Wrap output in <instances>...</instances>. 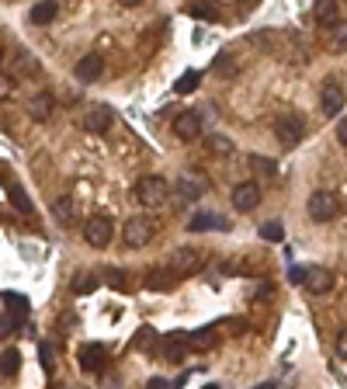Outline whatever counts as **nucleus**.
Instances as JSON below:
<instances>
[{"label":"nucleus","instance_id":"1","mask_svg":"<svg viewBox=\"0 0 347 389\" xmlns=\"http://www.w3.org/2000/svg\"><path fill=\"white\" fill-rule=\"evenodd\" d=\"M135 202H142L146 209H160L167 202V181L164 177H139L135 181Z\"/></svg>","mask_w":347,"mask_h":389},{"label":"nucleus","instance_id":"2","mask_svg":"<svg viewBox=\"0 0 347 389\" xmlns=\"http://www.w3.org/2000/svg\"><path fill=\"white\" fill-rule=\"evenodd\" d=\"M305 209H309V216L316 219V222H330V219L341 216V198L334 191H312Z\"/></svg>","mask_w":347,"mask_h":389},{"label":"nucleus","instance_id":"3","mask_svg":"<svg viewBox=\"0 0 347 389\" xmlns=\"http://www.w3.org/2000/svg\"><path fill=\"white\" fill-rule=\"evenodd\" d=\"M153 233H157V222L146 216H132L126 222V233H122V240H126V247H146L150 240H153Z\"/></svg>","mask_w":347,"mask_h":389},{"label":"nucleus","instance_id":"4","mask_svg":"<svg viewBox=\"0 0 347 389\" xmlns=\"http://www.w3.org/2000/svg\"><path fill=\"white\" fill-rule=\"evenodd\" d=\"M274 136H278V143L281 146H299L303 143V136H305V122L299 119V115H278L274 119Z\"/></svg>","mask_w":347,"mask_h":389},{"label":"nucleus","instance_id":"5","mask_svg":"<svg viewBox=\"0 0 347 389\" xmlns=\"http://www.w3.org/2000/svg\"><path fill=\"white\" fill-rule=\"evenodd\" d=\"M205 261H209V258H205L202 251H195V247H181V251L174 254L171 268L181 275V278H184V275H198V271L205 268Z\"/></svg>","mask_w":347,"mask_h":389},{"label":"nucleus","instance_id":"6","mask_svg":"<svg viewBox=\"0 0 347 389\" xmlns=\"http://www.w3.org/2000/svg\"><path fill=\"white\" fill-rule=\"evenodd\" d=\"M341 108H344V90L337 87V80H327L319 87V112L327 119H334V115H341Z\"/></svg>","mask_w":347,"mask_h":389},{"label":"nucleus","instance_id":"7","mask_svg":"<svg viewBox=\"0 0 347 389\" xmlns=\"http://www.w3.org/2000/svg\"><path fill=\"white\" fill-rule=\"evenodd\" d=\"M84 237L90 247H108V240H111V219L104 216H90L84 226Z\"/></svg>","mask_w":347,"mask_h":389},{"label":"nucleus","instance_id":"8","mask_svg":"<svg viewBox=\"0 0 347 389\" xmlns=\"http://www.w3.org/2000/svg\"><path fill=\"white\" fill-rule=\"evenodd\" d=\"M174 136L184 139V143L198 139V136H202V115H198V112H181V115L174 119Z\"/></svg>","mask_w":347,"mask_h":389},{"label":"nucleus","instance_id":"9","mask_svg":"<svg viewBox=\"0 0 347 389\" xmlns=\"http://www.w3.org/2000/svg\"><path fill=\"white\" fill-rule=\"evenodd\" d=\"M257 202H260V188L254 181H243V184L233 188V205H236V213H254Z\"/></svg>","mask_w":347,"mask_h":389},{"label":"nucleus","instance_id":"10","mask_svg":"<svg viewBox=\"0 0 347 389\" xmlns=\"http://www.w3.org/2000/svg\"><path fill=\"white\" fill-rule=\"evenodd\" d=\"M101 73H104V59H101L97 52H90V56H84V59H77V66H73V77H77L80 84H94Z\"/></svg>","mask_w":347,"mask_h":389},{"label":"nucleus","instance_id":"11","mask_svg":"<svg viewBox=\"0 0 347 389\" xmlns=\"http://www.w3.org/2000/svg\"><path fill=\"white\" fill-rule=\"evenodd\" d=\"M312 18H316L319 28H334V25L341 21V4H337V0H316Z\"/></svg>","mask_w":347,"mask_h":389},{"label":"nucleus","instance_id":"12","mask_svg":"<svg viewBox=\"0 0 347 389\" xmlns=\"http://www.w3.org/2000/svg\"><path fill=\"white\" fill-rule=\"evenodd\" d=\"M77 361H80L84 372H101L104 361H108V354H104V347L101 345H84L80 347V354H77Z\"/></svg>","mask_w":347,"mask_h":389},{"label":"nucleus","instance_id":"13","mask_svg":"<svg viewBox=\"0 0 347 389\" xmlns=\"http://www.w3.org/2000/svg\"><path fill=\"white\" fill-rule=\"evenodd\" d=\"M25 112H28L35 122H45V119L52 115V97H49L45 90H35V94L25 101Z\"/></svg>","mask_w":347,"mask_h":389},{"label":"nucleus","instance_id":"14","mask_svg":"<svg viewBox=\"0 0 347 389\" xmlns=\"http://www.w3.org/2000/svg\"><path fill=\"white\" fill-rule=\"evenodd\" d=\"M84 129L87 132H94V136H101V132H108L111 129V108H90L84 115Z\"/></svg>","mask_w":347,"mask_h":389},{"label":"nucleus","instance_id":"15","mask_svg":"<svg viewBox=\"0 0 347 389\" xmlns=\"http://www.w3.org/2000/svg\"><path fill=\"white\" fill-rule=\"evenodd\" d=\"M174 282H181V275H177L174 268H157V271H150V275H146V285H150V289H157V292H171Z\"/></svg>","mask_w":347,"mask_h":389},{"label":"nucleus","instance_id":"16","mask_svg":"<svg viewBox=\"0 0 347 389\" xmlns=\"http://www.w3.org/2000/svg\"><path fill=\"white\" fill-rule=\"evenodd\" d=\"M188 229H191V233H205V229H229V226H226V219L216 216V213H195V216L188 219Z\"/></svg>","mask_w":347,"mask_h":389},{"label":"nucleus","instance_id":"17","mask_svg":"<svg viewBox=\"0 0 347 389\" xmlns=\"http://www.w3.org/2000/svg\"><path fill=\"white\" fill-rule=\"evenodd\" d=\"M305 285H309L312 292H330V289H334V271H327V268H309Z\"/></svg>","mask_w":347,"mask_h":389},{"label":"nucleus","instance_id":"18","mask_svg":"<svg viewBox=\"0 0 347 389\" xmlns=\"http://www.w3.org/2000/svg\"><path fill=\"white\" fill-rule=\"evenodd\" d=\"M56 14H59V4H56V0H39V4L32 7V21H35V25L56 21Z\"/></svg>","mask_w":347,"mask_h":389},{"label":"nucleus","instance_id":"19","mask_svg":"<svg viewBox=\"0 0 347 389\" xmlns=\"http://www.w3.org/2000/svg\"><path fill=\"white\" fill-rule=\"evenodd\" d=\"M202 188H205L202 181H195V177H181V181H177V198H181V202H195V198L202 195Z\"/></svg>","mask_w":347,"mask_h":389},{"label":"nucleus","instance_id":"20","mask_svg":"<svg viewBox=\"0 0 347 389\" xmlns=\"http://www.w3.org/2000/svg\"><path fill=\"white\" fill-rule=\"evenodd\" d=\"M327 49H330V52H344V49H347V25H344V21H337V25L330 28V35H327Z\"/></svg>","mask_w":347,"mask_h":389},{"label":"nucleus","instance_id":"21","mask_svg":"<svg viewBox=\"0 0 347 389\" xmlns=\"http://www.w3.org/2000/svg\"><path fill=\"white\" fill-rule=\"evenodd\" d=\"M7 195H11V202L18 205V213H25V216H32V213H35V205L28 202V195H25L18 184H7Z\"/></svg>","mask_w":347,"mask_h":389},{"label":"nucleus","instance_id":"22","mask_svg":"<svg viewBox=\"0 0 347 389\" xmlns=\"http://www.w3.org/2000/svg\"><path fill=\"white\" fill-rule=\"evenodd\" d=\"M285 237V226L278 222V219H271V222H264L260 226V240H271V244H278Z\"/></svg>","mask_w":347,"mask_h":389},{"label":"nucleus","instance_id":"23","mask_svg":"<svg viewBox=\"0 0 347 389\" xmlns=\"http://www.w3.org/2000/svg\"><path fill=\"white\" fill-rule=\"evenodd\" d=\"M4 303H7V313H14V323H21L25 320V299L21 296H11V292H4Z\"/></svg>","mask_w":347,"mask_h":389},{"label":"nucleus","instance_id":"24","mask_svg":"<svg viewBox=\"0 0 347 389\" xmlns=\"http://www.w3.org/2000/svg\"><path fill=\"white\" fill-rule=\"evenodd\" d=\"M18 365H21V354H18L14 347H4V365H0V372H4V376H14Z\"/></svg>","mask_w":347,"mask_h":389},{"label":"nucleus","instance_id":"25","mask_svg":"<svg viewBox=\"0 0 347 389\" xmlns=\"http://www.w3.org/2000/svg\"><path fill=\"white\" fill-rule=\"evenodd\" d=\"M198 80H202V73H198V70H188V73L177 80L174 90H177V94H188V90H195V87H198Z\"/></svg>","mask_w":347,"mask_h":389},{"label":"nucleus","instance_id":"26","mask_svg":"<svg viewBox=\"0 0 347 389\" xmlns=\"http://www.w3.org/2000/svg\"><path fill=\"white\" fill-rule=\"evenodd\" d=\"M184 341H181V334H171V337H167V358H171V361H181V358H184Z\"/></svg>","mask_w":347,"mask_h":389},{"label":"nucleus","instance_id":"27","mask_svg":"<svg viewBox=\"0 0 347 389\" xmlns=\"http://www.w3.org/2000/svg\"><path fill=\"white\" fill-rule=\"evenodd\" d=\"M188 11H191L195 18H216V7H212V0H195Z\"/></svg>","mask_w":347,"mask_h":389},{"label":"nucleus","instance_id":"28","mask_svg":"<svg viewBox=\"0 0 347 389\" xmlns=\"http://www.w3.org/2000/svg\"><path fill=\"white\" fill-rule=\"evenodd\" d=\"M56 219H59V222H70V219H73V205H70V198H56Z\"/></svg>","mask_w":347,"mask_h":389},{"label":"nucleus","instance_id":"29","mask_svg":"<svg viewBox=\"0 0 347 389\" xmlns=\"http://www.w3.org/2000/svg\"><path fill=\"white\" fill-rule=\"evenodd\" d=\"M209 146H212V153H219V157L233 153V146H229V139H226V136H212V139H209Z\"/></svg>","mask_w":347,"mask_h":389},{"label":"nucleus","instance_id":"30","mask_svg":"<svg viewBox=\"0 0 347 389\" xmlns=\"http://www.w3.org/2000/svg\"><path fill=\"white\" fill-rule=\"evenodd\" d=\"M250 167L260 171V174H274V160H267V157H257V153H254V157H250Z\"/></svg>","mask_w":347,"mask_h":389},{"label":"nucleus","instance_id":"31","mask_svg":"<svg viewBox=\"0 0 347 389\" xmlns=\"http://www.w3.org/2000/svg\"><path fill=\"white\" fill-rule=\"evenodd\" d=\"M104 275L111 278V285H115V289H126V285H129V275H122V271H104Z\"/></svg>","mask_w":347,"mask_h":389},{"label":"nucleus","instance_id":"32","mask_svg":"<svg viewBox=\"0 0 347 389\" xmlns=\"http://www.w3.org/2000/svg\"><path fill=\"white\" fill-rule=\"evenodd\" d=\"M209 345H212V330H198L195 341H191V347H209Z\"/></svg>","mask_w":347,"mask_h":389},{"label":"nucleus","instance_id":"33","mask_svg":"<svg viewBox=\"0 0 347 389\" xmlns=\"http://www.w3.org/2000/svg\"><path fill=\"white\" fill-rule=\"evenodd\" d=\"M305 275H309V268H303V264L288 268V278H292V282H303V285H305Z\"/></svg>","mask_w":347,"mask_h":389},{"label":"nucleus","instance_id":"34","mask_svg":"<svg viewBox=\"0 0 347 389\" xmlns=\"http://www.w3.org/2000/svg\"><path fill=\"white\" fill-rule=\"evenodd\" d=\"M39 358H42V365H45V369H49V372L56 369V365H52V347H49V345H42V347H39Z\"/></svg>","mask_w":347,"mask_h":389},{"label":"nucleus","instance_id":"35","mask_svg":"<svg viewBox=\"0 0 347 389\" xmlns=\"http://www.w3.org/2000/svg\"><path fill=\"white\" fill-rule=\"evenodd\" d=\"M216 73H226V77L233 73V63H229V56H219V59H216Z\"/></svg>","mask_w":347,"mask_h":389},{"label":"nucleus","instance_id":"36","mask_svg":"<svg viewBox=\"0 0 347 389\" xmlns=\"http://www.w3.org/2000/svg\"><path fill=\"white\" fill-rule=\"evenodd\" d=\"M94 282H97L94 275H84V278H80V285H77V292H90V289H94Z\"/></svg>","mask_w":347,"mask_h":389},{"label":"nucleus","instance_id":"37","mask_svg":"<svg viewBox=\"0 0 347 389\" xmlns=\"http://www.w3.org/2000/svg\"><path fill=\"white\" fill-rule=\"evenodd\" d=\"M337 354H341V358H347V330H341V334H337Z\"/></svg>","mask_w":347,"mask_h":389},{"label":"nucleus","instance_id":"38","mask_svg":"<svg viewBox=\"0 0 347 389\" xmlns=\"http://www.w3.org/2000/svg\"><path fill=\"white\" fill-rule=\"evenodd\" d=\"M337 139L347 146V119H341V122H337Z\"/></svg>","mask_w":347,"mask_h":389},{"label":"nucleus","instance_id":"39","mask_svg":"<svg viewBox=\"0 0 347 389\" xmlns=\"http://www.w3.org/2000/svg\"><path fill=\"white\" fill-rule=\"evenodd\" d=\"M167 386H174L171 379H150V389H167Z\"/></svg>","mask_w":347,"mask_h":389},{"label":"nucleus","instance_id":"40","mask_svg":"<svg viewBox=\"0 0 347 389\" xmlns=\"http://www.w3.org/2000/svg\"><path fill=\"white\" fill-rule=\"evenodd\" d=\"M118 4H126V7H139L142 0H118Z\"/></svg>","mask_w":347,"mask_h":389}]
</instances>
